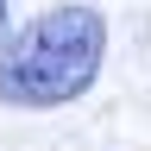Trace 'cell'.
I'll list each match as a JSON object with an SVG mask.
<instances>
[{
	"label": "cell",
	"instance_id": "cell-1",
	"mask_svg": "<svg viewBox=\"0 0 151 151\" xmlns=\"http://www.w3.org/2000/svg\"><path fill=\"white\" fill-rule=\"evenodd\" d=\"M101 63H107L101 6H82V0L50 6L0 44V101L25 107V113L69 107L101 82Z\"/></svg>",
	"mask_w": 151,
	"mask_h": 151
},
{
	"label": "cell",
	"instance_id": "cell-2",
	"mask_svg": "<svg viewBox=\"0 0 151 151\" xmlns=\"http://www.w3.org/2000/svg\"><path fill=\"white\" fill-rule=\"evenodd\" d=\"M6 13H13V6H6V0H0V32H6Z\"/></svg>",
	"mask_w": 151,
	"mask_h": 151
}]
</instances>
